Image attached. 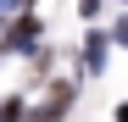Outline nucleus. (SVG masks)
I'll return each instance as SVG.
<instances>
[{
	"label": "nucleus",
	"instance_id": "nucleus-2",
	"mask_svg": "<svg viewBox=\"0 0 128 122\" xmlns=\"http://www.w3.org/2000/svg\"><path fill=\"white\" fill-rule=\"evenodd\" d=\"M84 67H89V72L106 67V33H89V39H84Z\"/></svg>",
	"mask_w": 128,
	"mask_h": 122
},
{
	"label": "nucleus",
	"instance_id": "nucleus-5",
	"mask_svg": "<svg viewBox=\"0 0 128 122\" xmlns=\"http://www.w3.org/2000/svg\"><path fill=\"white\" fill-rule=\"evenodd\" d=\"M117 39H122V45H128V17H122V22H117Z\"/></svg>",
	"mask_w": 128,
	"mask_h": 122
},
{
	"label": "nucleus",
	"instance_id": "nucleus-1",
	"mask_svg": "<svg viewBox=\"0 0 128 122\" xmlns=\"http://www.w3.org/2000/svg\"><path fill=\"white\" fill-rule=\"evenodd\" d=\"M34 39H39V22H34V17H17V22L6 28V45H11V50H28Z\"/></svg>",
	"mask_w": 128,
	"mask_h": 122
},
{
	"label": "nucleus",
	"instance_id": "nucleus-6",
	"mask_svg": "<svg viewBox=\"0 0 128 122\" xmlns=\"http://www.w3.org/2000/svg\"><path fill=\"white\" fill-rule=\"evenodd\" d=\"M117 122H128V106H117Z\"/></svg>",
	"mask_w": 128,
	"mask_h": 122
},
{
	"label": "nucleus",
	"instance_id": "nucleus-3",
	"mask_svg": "<svg viewBox=\"0 0 128 122\" xmlns=\"http://www.w3.org/2000/svg\"><path fill=\"white\" fill-rule=\"evenodd\" d=\"M0 122H22V100H6L0 106Z\"/></svg>",
	"mask_w": 128,
	"mask_h": 122
},
{
	"label": "nucleus",
	"instance_id": "nucleus-7",
	"mask_svg": "<svg viewBox=\"0 0 128 122\" xmlns=\"http://www.w3.org/2000/svg\"><path fill=\"white\" fill-rule=\"evenodd\" d=\"M6 6H17V0H0V11H6Z\"/></svg>",
	"mask_w": 128,
	"mask_h": 122
},
{
	"label": "nucleus",
	"instance_id": "nucleus-4",
	"mask_svg": "<svg viewBox=\"0 0 128 122\" xmlns=\"http://www.w3.org/2000/svg\"><path fill=\"white\" fill-rule=\"evenodd\" d=\"M78 11H84V17H95V11H100V0H78Z\"/></svg>",
	"mask_w": 128,
	"mask_h": 122
}]
</instances>
